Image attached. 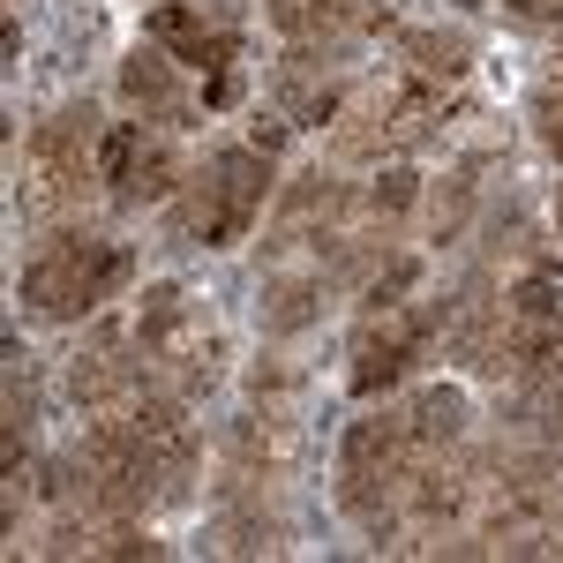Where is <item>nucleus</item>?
I'll return each instance as SVG.
<instances>
[{"instance_id":"nucleus-17","label":"nucleus","mask_w":563,"mask_h":563,"mask_svg":"<svg viewBox=\"0 0 563 563\" xmlns=\"http://www.w3.org/2000/svg\"><path fill=\"white\" fill-rule=\"evenodd\" d=\"M459 8H481V0H459Z\"/></svg>"},{"instance_id":"nucleus-3","label":"nucleus","mask_w":563,"mask_h":563,"mask_svg":"<svg viewBox=\"0 0 563 563\" xmlns=\"http://www.w3.org/2000/svg\"><path fill=\"white\" fill-rule=\"evenodd\" d=\"M129 271H135V256L121 241H106V233H53L38 256L23 263L15 301L31 316H45V323H76L98 301H113L129 286Z\"/></svg>"},{"instance_id":"nucleus-2","label":"nucleus","mask_w":563,"mask_h":563,"mask_svg":"<svg viewBox=\"0 0 563 563\" xmlns=\"http://www.w3.org/2000/svg\"><path fill=\"white\" fill-rule=\"evenodd\" d=\"M263 196H271V151L225 143V151H211L196 174L180 180L166 218H174L180 241H196V249H233V241H249V225L263 218Z\"/></svg>"},{"instance_id":"nucleus-6","label":"nucleus","mask_w":563,"mask_h":563,"mask_svg":"<svg viewBox=\"0 0 563 563\" xmlns=\"http://www.w3.org/2000/svg\"><path fill=\"white\" fill-rule=\"evenodd\" d=\"M443 331V301H390V308H368L361 331H353V368L346 384L361 398H384L390 384L413 376V361L429 353V339Z\"/></svg>"},{"instance_id":"nucleus-1","label":"nucleus","mask_w":563,"mask_h":563,"mask_svg":"<svg viewBox=\"0 0 563 563\" xmlns=\"http://www.w3.org/2000/svg\"><path fill=\"white\" fill-rule=\"evenodd\" d=\"M129 346L143 361V376L158 398H174V406H196L203 390L218 384V331L203 301L196 294H180V286H151L129 316Z\"/></svg>"},{"instance_id":"nucleus-9","label":"nucleus","mask_w":563,"mask_h":563,"mask_svg":"<svg viewBox=\"0 0 563 563\" xmlns=\"http://www.w3.org/2000/svg\"><path fill=\"white\" fill-rule=\"evenodd\" d=\"M121 98L143 106V121H180L188 113V90L174 76V53L166 45H135L129 60H121Z\"/></svg>"},{"instance_id":"nucleus-4","label":"nucleus","mask_w":563,"mask_h":563,"mask_svg":"<svg viewBox=\"0 0 563 563\" xmlns=\"http://www.w3.org/2000/svg\"><path fill=\"white\" fill-rule=\"evenodd\" d=\"M429 451H413V435L398 413H368L353 421L346 443H339V504L368 533H398V511H406V481Z\"/></svg>"},{"instance_id":"nucleus-10","label":"nucleus","mask_w":563,"mask_h":563,"mask_svg":"<svg viewBox=\"0 0 563 563\" xmlns=\"http://www.w3.org/2000/svg\"><path fill=\"white\" fill-rule=\"evenodd\" d=\"M406 435H413V451H451L459 435H466V390H451V384H421L413 398H406Z\"/></svg>"},{"instance_id":"nucleus-16","label":"nucleus","mask_w":563,"mask_h":563,"mask_svg":"<svg viewBox=\"0 0 563 563\" xmlns=\"http://www.w3.org/2000/svg\"><path fill=\"white\" fill-rule=\"evenodd\" d=\"M556 225H563V188H556Z\"/></svg>"},{"instance_id":"nucleus-13","label":"nucleus","mask_w":563,"mask_h":563,"mask_svg":"<svg viewBox=\"0 0 563 563\" xmlns=\"http://www.w3.org/2000/svg\"><path fill=\"white\" fill-rule=\"evenodd\" d=\"M413 188H421V180L406 174V166H390V174L376 180L368 196H361V218H368V225H390V218H398L406 203H413Z\"/></svg>"},{"instance_id":"nucleus-12","label":"nucleus","mask_w":563,"mask_h":563,"mask_svg":"<svg viewBox=\"0 0 563 563\" xmlns=\"http://www.w3.org/2000/svg\"><path fill=\"white\" fill-rule=\"evenodd\" d=\"M406 76L459 84V76H466V38H435V31H413V38H406Z\"/></svg>"},{"instance_id":"nucleus-5","label":"nucleus","mask_w":563,"mask_h":563,"mask_svg":"<svg viewBox=\"0 0 563 563\" xmlns=\"http://www.w3.org/2000/svg\"><path fill=\"white\" fill-rule=\"evenodd\" d=\"M98 158H106V121H98V106H60L53 121H38L31 151H23L15 203L31 218H68L84 203V188L98 180Z\"/></svg>"},{"instance_id":"nucleus-11","label":"nucleus","mask_w":563,"mask_h":563,"mask_svg":"<svg viewBox=\"0 0 563 563\" xmlns=\"http://www.w3.org/2000/svg\"><path fill=\"white\" fill-rule=\"evenodd\" d=\"M271 23H278L286 38H346V31L384 23V15H368V8H353V0H271Z\"/></svg>"},{"instance_id":"nucleus-14","label":"nucleus","mask_w":563,"mask_h":563,"mask_svg":"<svg viewBox=\"0 0 563 563\" xmlns=\"http://www.w3.org/2000/svg\"><path fill=\"white\" fill-rule=\"evenodd\" d=\"M533 129H541V143L563 158V60L533 84Z\"/></svg>"},{"instance_id":"nucleus-7","label":"nucleus","mask_w":563,"mask_h":563,"mask_svg":"<svg viewBox=\"0 0 563 563\" xmlns=\"http://www.w3.org/2000/svg\"><path fill=\"white\" fill-rule=\"evenodd\" d=\"M98 180L113 188V203H174L180 196V151L166 121H113L106 129V158Z\"/></svg>"},{"instance_id":"nucleus-8","label":"nucleus","mask_w":563,"mask_h":563,"mask_svg":"<svg viewBox=\"0 0 563 563\" xmlns=\"http://www.w3.org/2000/svg\"><path fill=\"white\" fill-rule=\"evenodd\" d=\"M143 38L151 45H166L174 60H188V68H233L241 60V45H233V31L225 23H211L203 8H188V0H158L151 8V23H143Z\"/></svg>"},{"instance_id":"nucleus-15","label":"nucleus","mask_w":563,"mask_h":563,"mask_svg":"<svg viewBox=\"0 0 563 563\" xmlns=\"http://www.w3.org/2000/svg\"><path fill=\"white\" fill-rule=\"evenodd\" d=\"M511 23H533V31H563V0H504Z\"/></svg>"}]
</instances>
